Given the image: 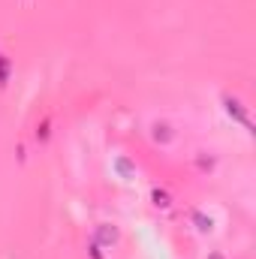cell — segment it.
<instances>
[{
    "label": "cell",
    "mask_w": 256,
    "mask_h": 259,
    "mask_svg": "<svg viewBox=\"0 0 256 259\" xmlns=\"http://www.w3.org/2000/svg\"><path fill=\"white\" fill-rule=\"evenodd\" d=\"M154 199H157V205H169V196L160 193V190H154Z\"/></svg>",
    "instance_id": "cell-4"
},
{
    "label": "cell",
    "mask_w": 256,
    "mask_h": 259,
    "mask_svg": "<svg viewBox=\"0 0 256 259\" xmlns=\"http://www.w3.org/2000/svg\"><path fill=\"white\" fill-rule=\"evenodd\" d=\"M211 259H220V256H211Z\"/></svg>",
    "instance_id": "cell-5"
},
{
    "label": "cell",
    "mask_w": 256,
    "mask_h": 259,
    "mask_svg": "<svg viewBox=\"0 0 256 259\" xmlns=\"http://www.w3.org/2000/svg\"><path fill=\"white\" fill-rule=\"evenodd\" d=\"M97 238H100L103 244H115V241H118V232H115V229H109V226H100Z\"/></svg>",
    "instance_id": "cell-2"
},
{
    "label": "cell",
    "mask_w": 256,
    "mask_h": 259,
    "mask_svg": "<svg viewBox=\"0 0 256 259\" xmlns=\"http://www.w3.org/2000/svg\"><path fill=\"white\" fill-rule=\"evenodd\" d=\"M226 112H229L232 118H238L244 127H250V121H247V112L241 109V103H238V100H226Z\"/></svg>",
    "instance_id": "cell-1"
},
{
    "label": "cell",
    "mask_w": 256,
    "mask_h": 259,
    "mask_svg": "<svg viewBox=\"0 0 256 259\" xmlns=\"http://www.w3.org/2000/svg\"><path fill=\"white\" fill-rule=\"evenodd\" d=\"M6 81H9V58L0 55V84H6Z\"/></svg>",
    "instance_id": "cell-3"
}]
</instances>
